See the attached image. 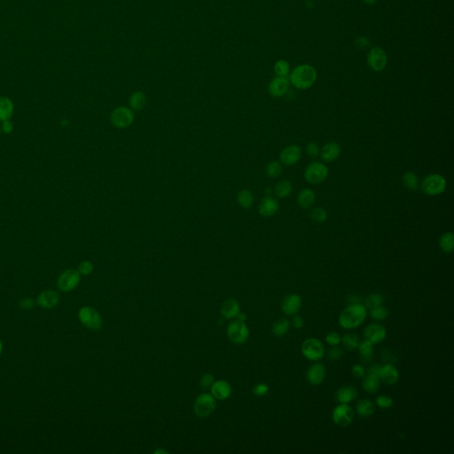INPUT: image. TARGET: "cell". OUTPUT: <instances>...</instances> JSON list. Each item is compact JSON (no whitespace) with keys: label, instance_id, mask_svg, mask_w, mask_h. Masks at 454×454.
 <instances>
[{"label":"cell","instance_id":"681fc988","mask_svg":"<svg viewBox=\"0 0 454 454\" xmlns=\"http://www.w3.org/2000/svg\"><path fill=\"white\" fill-rule=\"evenodd\" d=\"M351 373L356 378L363 379L365 375L367 374V371H366V369L364 368L362 365L356 364V365H354L352 368H351Z\"/></svg>","mask_w":454,"mask_h":454},{"label":"cell","instance_id":"30bf717a","mask_svg":"<svg viewBox=\"0 0 454 454\" xmlns=\"http://www.w3.org/2000/svg\"><path fill=\"white\" fill-rule=\"evenodd\" d=\"M110 121L116 128H127L131 126L134 121V114L131 109L126 106H119L111 112Z\"/></svg>","mask_w":454,"mask_h":454},{"label":"cell","instance_id":"e0dca14e","mask_svg":"<svg viewBox=\"0 0 454 454\" xmlns=\"http://www.w3.org/2000/svg\"><path fill=\"white\" fill-rule=\"evenodd\" d=\"M290 87V82L288 77L276 76L270 82L268 86L269 93L274 98H280L285 96L288 93Z\"/></svg>","mask_w":454,"mask_h":454},{"label":"cell","instance_id":"f5cc1de1","mask_svg":"<svg viewBox=\"0 0 454 454\" xmlns=\"http://www.w3.org/2000/svg\"><path fill=\"white\" fill-rule=\"evenodd\" d=\"M356 45H357L358 48L364 49V48L367 47L370 45V42L365 37H358V39L356 40Z\"/></svg>","mask_w":454,"mask_h":454},{"label":"cell","instance_id":"816d5d0a","mask_svg":"<svg viewBox=\"0 0 454 454\" xmlns=\"http://www.w3.org/2000/svg\"><path fill=\"white\" fill-rule=\"evenodd\" d=\"M292 326L296 329H302L304 326V319L303 317L299 315H294V318L292 319Z\"/></svg>","mask_w":454,"mask_h":454},{"label":"cell","instance_id":"d4e9b609","mask_svg":"<svg viewBox=\"0 0 454 454\" xmlns=\"http://www.w3.org/2000/svg\"><path fill=\"white\" fill-rule=\"evenodd\" d=\"M37 302L43 308H52L59 303V295L53 290H46L38 297Z\"/></svg>","mask_w":454,"mask_h":454},{"label":"cell","instance_id":"8fae6325","mask_svg":"<svg viewBox=\"0 0 454 454\" xmlns=\"http://www.w3.org/2000/svg\"><path fill=\"white\" fill-rule=\"evenodd\" d=\"M78 317L84 326L91 330H98L102 326L101 315L94 309L84 307L79 311Z\"/></svg>","mask_w":454,"mask_h":454},{"label":"cell","instance_id":"ab89813d","mask_svg":"<svg viewBox=\"0 0 454 454\" xmlns=\"http://www.w3.org/2000/svg\"><path fill=\"white\" fill-rule=\"evenodd\" d=\"M310 217L313 222L322 224L328 219V212L323 208H315L310 213Z\"/></svg>","mask_w":454,"mask_h":454},{"label":"cell","instance_id":"9c48e42d","mask_svg":"<svg viewBox=\"0 0 454 454\" xmlns=\"http://www.w3.org/2000/svg\"><path fill=\"white\" fill-rule=\"evenodd\" d=\"M227 336L229 340L236 344L246 343L249 336V330L245 322L234 320L227 328Z\"/></svg>","mask_w":454,"mask_h":454},{"label":"cell","instance_id":"7bdbcfd3","mask_svg":"<svg viewBox=\"0 0 454 454\" xmlns=\"http://www.w3.org/2000/svg\"><path fill=\"white\" fill-rule=\"evenodd\" d=\"M343 350L342 349L339 348L338 346H333L332 348L328 350V354H327L328 360H330L332 362L338 361L339 359L343 358Z\"/></svg>","mask_w":454,"mask_h":454},{"label":"cell","instance_id":"9f6ffc18","mask_svg":"<svg viewBox=\"0 0 454 454\" xmlns=\"http://www.w3.org/2000/svg\"><path fill=\"white\" fill-rule=\"evenodd\" d=\"M346 302L349 304H353V303H361V300L356 295H349V296H348V297L346 298Z\"/></svg>","mask_w":454,"mask_h":454},{"label":"cell","instance_id":"cb8c5ba5","mask_svg":"<svg viewBox=\"0 0 454 454\" xmlns=\"http://www.w3.org/2000/svg\"><path fill=\"white\" fill-rule=\"evenodd\" d=\"M315 201H316L315 192L310 188H303L298 193V205L304 210L312 209L315 203Z\"/></svg>","mask_w":454,"mask_h":454},{"label":"cell","instance_id":"be15d7a7","mask_svg":"<svg viewBox=\"0 0 454 454\" xmlns=\"http://www.w3.org/2000/svg\"><path fill=\"white\" fill-rule=\"evenodd\" d=\"M0 133H1V127H0Z\"/></svg>","mask_w":454,"mask_h":454},{"label":"cell","instance_id":"f1b7e54d","mask_svg":"<svg viewBox=\"0 0 454 454\" xmlns=\"http://www.w3.org/2000/svg\"><path fill=\"white\" fill-rule=\"evenodd\" d=\"M363 389L367 393H375L381 385V380L377 375L367 373L363 378Z\"/></svg>","mask_w":454,"mask_h":454},{"label":"cell","instance_id":"74e56055","mask_svg":"<svg viewBox=\"0 0 454 454\" xmlns=\"http://www.w3.org/2000/svg\"><path fill=\"white\" fill-rule=\"evenodd\" d=\"M370 317L374 321H384L389 317V311L384 305H381L375 308L370 309Z\"/></svg>","mask_w":454,"mask_h":454},{"label":"cell","instance_id":"484cf974","mask_svg":"<svg viewBox=\"0 0 454 454\" xmlns=\"http://www.w3.org/2000/svg\"><path fill=\"white\" fill-rule=\"evenodd\" d=\"M15 113V105L7 97H0V122L11 120Z\"/></svg>","mask_w":454,"mask_h":454},{"label":"cell","instance_id":"ffe728a7","mask_svg":"<svg viewBox=\"0 0 454 454\" xmlns=\"http://www.w3.org/2000/svg\"><path fill=\"white\" fill-rule=\"evenodd\" d=\"M379 378L387 385H394L399 382V370L392 364H386L381 367Z\"/></svg>","mask_w":454,"mask_h":454},{"label":"cell","instance_id":"6f0895ef","mask_svg":"<svg viewBox=\"0 0 454 454\" xmlns=\"http://www.w3.org/2000/svg\"><path fill=\"white\" fill-rule=\"evenodd\" d=\"M236 318H238V320H240V321H243V322H245V320H246V318H247V316H246V314H245V313H240L239 314H238V316L236 317Z\"/></svg>","mask_w":454,"mask_h":454},{"label":"cell","instance_id":"8d00e7d4","mask_svg":"<svg viewBox=\"0 0 454 454\" xmlns=\"http://www.w3.org/2000/svg\"><path fill=\"white\" fill-rule=\"evenodd\" d=\"M273 70L275 75L280 77H288L291 72L290 64L286 60H279L274 63Z\"/></svg>","mask_w":454,"mask_h":454},{"label":"cell","instance_id":"7a4b0ae2","mask_svg":"<svg viewBox=\"0 0 454 454\" xmlns=\"http://www.w3.org/2000/svg\"><path fill=\"white\" fill-rule=\"evenodd\" d=\"M289 82L298 90H307L315 84L318 77L316 69L310 64L297 66L289 74Z\"/></svg>","mask_w":454,"mask_h":454},{"label":"cell","instance_id":"8992f818","mask_svg":"<svg viewBox=\"0 0 454 454\" xmlns=\"http://www.w3.org/2000/svg\"><path fill=\"white\" fill-rule=\"evenodd\" d=\"M217 407L216 399L212 394L204 393L200 395L194 402V413L200 418H206L213 414Z\"/></svg>","mask_w":454,"mask_h":454},{"label":"cell","instance_id":"5bb4252c","mask_svg":"<svg viewBox=\"0 0 454 454\" xmlns=\"http://www.w3.org/2000/svg\"><path fill=\"white\" fill-rule=\"evenodd\" d=\"M302 157V149L297 145L287 146L279 154V160L284 165L291 166L297 163Z\"/></svg>","mask_w":454,"mask_h":454},{"label":"cell","instance_id":"f907efd6","mask_svg":"<svg viewBox=\"0 0 454 454\" xmlns=\"http://www.w3.org/2000/svg\"><path fill=\"white\" fill-rule=\"evenodd\" d=\"M0 127H1V131H3L5 134H11L15 129L14 123L11 122V120L2 122V124L0 125Z\"/></svg>","mask_w":454,"mask_h":454},{"label":"cell","instance_id":"836d02e7","mask_svg":"<svg viewBox=\"0 0 454 454\" xmlns=\"http://www.w3.org/2000/svg\"><path fill=\"white\" fill-rule=\"evenodd\" d=\"M290 329V323L286 318H280L275 321L273 325V333L277 337H282L288 333Z\"/></svg>","mask_w":454,"mask_h":454},{"label":"cell","instance_id":"4316f807","mask_svg":"<svg viewBox=\"0 0 454 454\" xmlns=\"http://www.w3.org/2000/svg\"><path fill=\"white\" fill-rule=\"evenodd\" d=\"M356 412L362 418L372 416L375 412V404L368 399H361L356 404Z\"/></svg>","mask_w":454,"mask_h":454},{"label":"cell","instance_id":"60d3db41","mask_svg":"<svg viewBox=\"0 0 454 454\" xmlns=\"http://www.w3.org/2000/svg\"><path fill=\"white\" fill-rule=\"evenodd\" d=\"M384 303V298L382 295L380 294H372L368 296L366 301H365V306L367 308V310H370V309L375 308V307H378V306H381L383 305Z\"/></svg>","mask_w":454,"mask_h":454},{"label":"cell","instance_id":"bcb514c9","mask_svg":"<svg viewBox=\"0 0 454 454\" xmlns=\"http://www.w3.org/2000/svg\"><path fill=\"white\" fill-rule=\"evenodd\" d=\"M93 271V264L90 261H83L78 266V272L82 275H89Z\"/></svg>","mask_w":454,"mask_h":454},{"label":"cell","instance_id":"4fadbf2b","mask_svg":"<svg viewBox=\"0 0 454 454\" xmlns=\"http://www.w3.org/2000/svg\"><path fill=\"white\" fill-rule=\"evenodd\" d=\"M387 336V330L381 324H370L364 330V337L370 343L379 344L383 343Z\"/></svg>","mask_w":454,"mask_h":454},{"label":"cell","instance_id":"603a6c76","mask_svg":"<svg viewBox=\"0 0 454 454\" xmlns=\"http://www.w3.org/2000/svg\"><path fill=\"white\" fill-rule=\"evenodd\" d=\"M240 313H241L240 303H238V301H236L235 299L229 298L223 303L222 307H221V314L224 318L227 319L236 318Z\"/></svg>","mask_w":454,"mask_h":454},{"label":"cell","instance_id":"83f0119b","mask_svg":"<svg viewBox=\"0 0 454 454\" xmlns=\"http://www.w3.org/2000/svg\"><path fill=\"white\" fill-rule=\"evenodd\" d=\"M357 349L358 350L360 359L365 363L370 362L373 359V344L367 340L365 339L363 341H360Z\"/></svg>","mask_w":454,"mask_h":454},{"label":"cell","instance_id":"680465c9","mask_svg":"<svg viewBox=\"0 0 454 454\" xmlns=\"http://www.w3.org/2000/svg\"><path fill=\"white\" fill-rule=\"evenodd\" d=\"M377 1L378 0H362V2L368 5H374V4L377 3Z\"/></svg>","mask_w":454,"mask_h":454},{"label":"cell","instance_id":"db71d44e","mask_svg":"<svg viewBox=\"0 0 454 454\" xmlns=\"http://www.w3.org/2000/svg\"><path fill=\"white\" fill-rule=\"evenodd\" d=\"M381 367H382V366L376 365V364H373V365H372V366L369 367L367 373H372V374H374V375H377L379 377V373H380V371H381Z\"/></svg>","mask_w":454,"mask_h":454},{"label":"cell","instance_id":"7dc6e473","mask_svg":"<svg viewBox=\"0 0 454 454\" xmlns=\"http://www.w3.org/2000/svg\"><path fill=\"white\" fill-rule=\"evenodd\" d=\"M269 392V386L265 384H258L254 387L253 393L258 397H263Z\"/></svg>","mask_w":454,"mask_h":454},{"label":"cell","instance_id":"ee69618b","mask_svg":"<svg viewBox=\"0 0 454 454\" xmlns=\"http://www.w3.org/2000/svg\"><path fill=\"white\" fill-rule=\"evenodd\" d=\"M342 337L337 332H330L326 335V342L329 346H338L341 343Z\"/></svg>","mask_w":454,"mask_h":454},{"label":"cell","instance_id":"3957f363","mask_svg":"<svg viewBox=\"0 0 454 454\" xmlns=\"http://www.w3.org/2000/svg\"><path fill=\"white\" fill-rule=\"evenodd\" d=\"M447 182L442 175L434 173L424 177L421 182V190L428 196H437L445 191Z\"/></svg>","mask_w":454,"mask_h":454},{"label":"cell","instance_id":"44dd1931","mask_svg":"<svg viewBox=\"0 0 454 454\" xmlns=\"http://www.w3.org/2000/svg\"><path fill=\"white\" fill-rule=\"evenodd\" d=\"M358 396V389L356 387L348 385L343 386L337 390L335 394V399L339 404H349L357 399Z\"/></svg>","mask_w":454,"mask_h":454},{"label":"cell","instance_id":"94428289","mask_svg":"<svg viewBox=\"0 0 454 454\" xmlns=\"http://www.w3.org/2000/svg\"><path fill=\"white\" fill-rule=\"evenodd\" d=\"M265 192H266V195H267V196H270V195L272 194V192H273V191H272V188H271V187H267V188H266V191H265Z\"/></svg>","mask_w":454,"mask_h":454},{"label":"cell","instance_id":"5b68a950","mask_svg":"<svg viewBox=\"0 0 454 454\" xmlns=\"http://www.w3.org/2000/svg\"><path fill=\"white\" fill-rule=\"evenodd\" d=\"M328 177V168L323 162H311L304 171V178L313 185L323 183Z\"/></svg>","mask_w":454,"mask_h":454},{"label":"cell","instance_id":"f35d334b","mask_svg":"<svg viewBox=\"0 0 454 454\" xmlns=\"http://www.w3.org/2000/svg\"><path fill=\"white\" fill-rule=\"evenodd\" d=\"M283 168L281 163L278 161H273V162L268 163L266 169H265V173L266 176L270 178H276V177L280 176L282 172Z\"/></svg>","mask_w":454,"mask_h":454},{"label":"cell","instance_id":"1f68e13d","mask_svg":"<svg viewBox=\"0 0 454 454\" xmlns=\"http://www.w3.org/2000/svg\"><path fill=\"white\" fill-rule=\"evenodd\" d=\"M404 187L410 191H416L419 185V177L414 172H407L402 177Z\"/></svg>","mask_w":454,"mask_h":454},{"label":"cell","instance_id":"c3c4849f","mask_svg":"<svg viewBox=\"0 0 454 454\" xmlns=\"http://www.w3.org/2000/svg\"><path fill=\"white\" fill-rule=\"evenodd\" d=\"M214 384V376L210 373H206L202 376L200 382V385L203 389H209L211 388L212 385Z\"/></svg>","mask_w":454,"mask_h":454},{"label":"cell","instance_id":"f6af8a7d","mask_svg":"<svg viewBox=\"0 0 454 454\" xmlns=\"http://www.w3.org/2000/svg\"><path fill=\"white\" fill-rule=\"evenodd\" d=\"M306 153L311 158H316L319 156L320 148L317 143L310 142L306 146Z\"/></svg>","mask_w":454,"mask_h":454},{"label":"cell","instance_id":"ac0fdd59","mask_svg":"<svg viewBox=\"0 0 454 454\" xmlns=\"http://www.w3.org/2000/svg\"><path fill=\"white\" fill-rule=\"evenodd\" d=\"M341 146L337 142H328L320 149L319 156L324 162H333L338 159L341 155Z\"/></svg>","mask_w":454,"mask_h":454},{"label":"cell","instance_id":"7402d4cb","mask_svg":"<svg viewBox=\"0 0 454 454\" xmlns=\"http://www.w3.org/2000/svg\"><path fill=\"white\" fill-rule=\"evenodd\" d=\"M212 396L218 400L227 399L232 393L231 385L226 381H217L211 386Z\"/></svg>","mask_w":454,"mask_h":454},{"label":"cell","instance_id":"d6a6232c","mask_svg":"<svg viewBox=\"0 0 454 454\" xmlns=\"http://www.w3.org/2000/svg\"><path fill=\"white\" fill-rule=\"evenodd\" d=\"M360 339L358 334L353 333H346L342 337L341 343H343V347L349 351H354L358 349Z\"/></svg>","mask_w":454,"mask_h":454},{"label":"cell","instance_id":"2e32d148","mask_svg":"<svg viewBox=\"0 0 454 454\" xmlns=\"http://www.w3.org/2000/svg\"><path fill=\"white\" fill-rule=\"evenodd\" d=\"M302 298L297 294H290L283 298L280 308L283 313L288 316H294L297 314L302 307Z\"/></svg>","mask_w":454,"mask_h":454},{"label":"cell","instance_id":"277c9868","mask_svg":"<svg viewBox=\"0 0 454 454\" xmlns=\"http://www.w3.org/2000/svg\"><path fill=\"white\" fill-rule=\"evenodd\" d=\"M303 357L313 362H318L325 356L326 349L321 341L317 338L306 339L302 344Z\"/></svg>","mask_w":454,"mask_h":454},{"label":"cell","instance_id":"d6986e66","mask_svg":"<svg viewBox=\"0 0 454 454\" xmlns=\"http://www.w3.org/2000/svg\"><path fill=\"white\" fill-rule=\"evenodd\" d=\"M279 209V204L277 200L273 197L266 196L260 202L258 212L263 217H272L277 213Z\"/></svg>","mask_w":454,"mask_h":454},{"label":"cell","instance_id":"d590c367","mask_svg":"<svg viewBox=\"0 0 454 454\" xmlns=\"http://www.w3.org/2000/svg\"><path fill=\"white\" fill-rule=\"evenodd\" d=\"M237 201L241 207L248 209L251 207L254 203V195L251 191L247 189H243L238 193Z\"/></svg>","mask_w":454,"mask_h":454},{"label":"cell","instance_id":"52a82bcc","mask_svg":"<svg viewBox=\"0 0 454 454\" xmlns=\"http://www.w3.org/2000/svg\"><path fill=\"white\" fill-rule=\"evenodd\" d=\"M353 409L349 404H340L335 406L332 413L333 423L341 428H347L354 420Z\"/></svg>","mask_w":454,"mask_h":454},{"label":"cell","instance_id":"4dcf8cb0","mask_svg":"<svg viewBox=\"0 0 454 454\" xmlns=\"http://www.w3.org/2000/svg\"><path fill=\"white\" fill-rule=\"evenodd\" d=\"M146 95L142 91H135L131 94L129 100V103L131 109L133 110H141L146 106Z\"/></svg>","mask_w":454,"mask_h":454},{"label":"cell","instance_id":"91938a15","mask_svg":"<svg viewBox=\"0 0 454 454\" xmlns=\"http://www.w3.org/2000/svg\"><path fill=\"white\" fill-rule=\"evenodd\" d=\"M155 454H168V452H167V451H165V450H162V449L157 450V451H156V452H155Z\"/></svg>","mask_w":454,"mask_h":454},{"label":"cell","instance_id":"9a60e30c","mask_svg":"<svg viewBox=\"0 0 454 454\" xmlns=\"http://www.w3.org/2000/svg\"><path fill=\"white\" fill-rule=\"evenodd\" d=\"M327 377V369L323 364L314 363L309 367L306 378L309 384L313 386H319L323 384Z\"/></svg>","mask_w":454,"mask_h":454},{"label":"cell","instance_id":"6da1fadb","mask_svg":"<svg viewBox=\"0 0 454 454\" xmlns=\"http://www.w3.org/2000/svg\"><path fill=\"white\" fill-rule=\"evenodd\" d=\"M367 308L361 303L349 304L340 314L339 325L343 329H354L363 323L367 317Z\"/></svg>","mask_w":454,"mask_h":454},{"label":"cell","instance_id":"f546056e","mask_svg":"<svg viewBox=\"0 0 454 454\" xmlns=\"http://www.w3.org/2000/svg\"><path fill=\"white\" fill-rule=\"evenodd\" d=\"M439 247L446 254L453 252L454 249V235L453 232H444L439 238Z\"/></svg>","mask_w":454,"mask_h":454},{"label":"cell","instance_id":"7c38bea8","mask_svg":"<svg viewBox=\"0 0 454 454\" xmlns=\"http://www.w3.org/2000/svg\"><path fill=\"white\" fill-rule=\"evenodd\" d=\"M80 279H81V277L78 271L69 269L61 273L58 279L57 284L61 290L64 292H69L78 286Z\"/></svg>","mask_w":454,"mask_h":454},{"label":"cell","instance_id":"e575fe53","mask_svg":"<svg viewBox=\"0 0 454 454\" xmlns=\"http://www.w3.org/2000/svg\"><path fill=\"white\" fill-rule=\"evenodd\" d=\"M292 190V184L291 182L287 179L278 182L277 185L275 186V193L279 198H281V199L287 198L291 193Z\"/></svg>","mask_w":454,"mask_h":454},{"label":"cell","instance_id":"6125c7cd","mask_svg":"<svg viewBox=\"0 0 454 454\" xmlns=\"http://www.w3.org/2000/svg\"><path fill=\"white\" fill-rule=\"evenodd\" d=\"M1 351H2V343L0 342V354H1Z\"/></svg>","mask_w":454,"mask_h":454},{"label":"cell","instance_id":"b9f144b4","mask_svg":"<svg viewBox=\"0 0 454 454\" xmlns=\"http://www.w3.org/2000/svg\"><path fill=\"white\" fill-rule=\"evenodd\" d=\"M393 399L389 396L381 395L375 399V404L381 409H389L393 405Z\"/></svg>","mask_w":454,"mask_h":454},{"label":"cell","instance_id":"ba28073f","mask_svg":"<svg viewBox=\"0 0 454 454\" xmlns=\"http://www.w3.org/2000/svg\"><path fill=\"white\" fill-rule=\"evenodd\" d=\"M367 65L374 72H382L388 63V55L384 48L374 46L367 53Z\"/></svg>","mask_w":454,"mask_h":454},{"label":"cell","instance_id":"11a10c76","mask_svg":"<svg viewBox=\"0 0 454 454\" xmlns=\"http://www.w3.org/2000/svg\"><path fill=\"white\" fill-rule=\"evenodd\" d=\"M20 306L24 309H31L33 307V300L31 298H25L21 301Z\"/></svg>","mask_w":454,"mask_h":454}]
</instances>
